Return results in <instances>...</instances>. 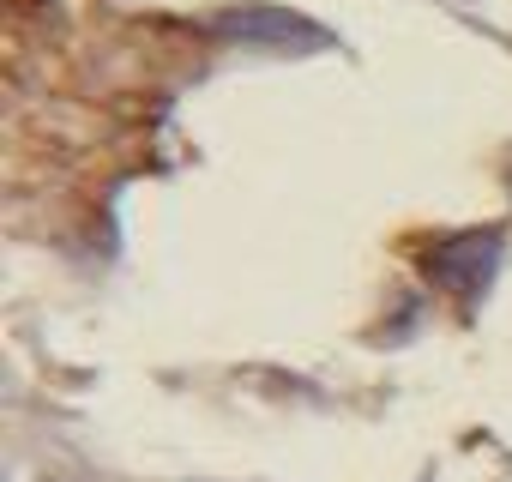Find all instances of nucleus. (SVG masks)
I'll return each mask as SVG.
<instances>
[{
  "label": "nucleus",
  "mask_w": 512,
  "mask_h": 482,
  "mask_svg": "<svg viewBox=\"0 0 512 482\" xmlns=\"http://www.w3.org/2000/svg\"><path fill=\"white\" fill-rule=\"evenodd\" d=\"M494 260H500V235H494V229H476V235L446 241V248L428 260V272H434V284H446L458 302H476L482 284L494 278Z\"/></svg>",
  "instance_id": "1"
},
{
  "label": "nucleus",
  "mask_w": 512,
  "mask_h": 482,
  "mask_svg": "<svg viewBox=\"0 0 512 482\" xmlns=\"http://www.w3.org/2000/svg\"><path fill=\"white\" fill-rule=\"evenodd\" d=\"M217 25L235 31V37H284V43L302 37V25H290V19H278V13H223Z\"/></svg>",
  "instance_id": "2"
}]
</instances>
